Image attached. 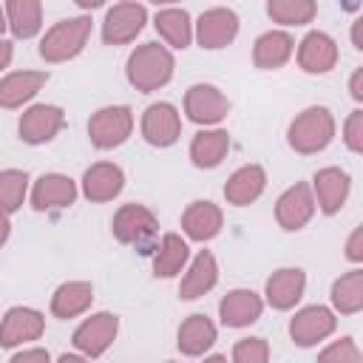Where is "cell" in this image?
<instances>
[{
	"label": "cell",
	"mask_w": 363,
	"mask_h": 363,
	"mask_svg": "<svg viewBox=\"0 0 363 363\" xmlns=\"http://www.w3.org/2000/svg\"><path fill=\"white\" fill-rule=\"evenodd\" d=\"M173 71H176L173 51L167 45H159V43H142V45H136L130 51L128 62H125L128 82L136 91H142V94H150V91L164 88L173 79Z\"/></svg>",
	"instance_id": "cell-1"
},
{
	"label": "cell",
	"mask_w": 363,
	"mask_h": 363,
	"mask_svg": "<svg viewBox=\"0 0 363 363\" xmlns=\"http://www.w3.org/2000/svg\"><path fill=\"white\" fill-rule=\"evenodd\" d=\"M332 139H335V116L326 105L303 108L286 128V142L301 156H312V153L326 150Z\"/></svg>",
	"instance_id": "cell-2"
},
{
	"label": "cell",
	"mask_w": 363,
	"mask_h": 363,
	"mask_svg": "<svg viewBox=\"0 0 363 363\" xmlns=\"http://www.w3.org/2000/svg\"><path fill=\"white\" fill-rule=\"evenodd\" d=\"M91 37V17H68L54 23L43 40H40V57L45 62H68L77 54H82L85 43Z\"/></svg>",
	"instance_id": "cell-3"
},
{
	"label": "cell",
	"mask_w": 363,
	"mask_h": 363,
	"mask_svg": "<svg viewBox=\"0 0 363 363\" xmlns=\"http://www.w3.org/2000/svg\"><path fill=\"white\" fill-rule=\"evenodd\" d=\"M111 230H113V238L119 244H128V247H139L142 252H147L150 241L156 238L159 233V218L150 207L145 204H122L116 213H113V221H111Z\"/></svg>",
	"instance_id": "cell-4"
},
{
	"label": "cell",
	"mask_w": 363,
	"mask_h": 363,
	"mask_svg": "<svg viewBox=\"0 0 363 363\" xmlns=\"http://www.w3.org/2000/svg\"><path fill=\"white\" fill-rule=\"evenodd\" d=\"M133 133V111L128 105H105L88 119V139L99 150H113Z\"/></svg>",
	"instance_id": "cell-5"
},
{
	"label": "cell",
	"mask_w": 363,
	"mask_h": 363,
	"mask_svg": "<svg viewBox=\"0 0 363 363\" xmlns=\"http://www.w3.org/2000/svg\"><path fill=\"white\" fill-rule=\"evenodd\" d=\"M147 23V9L136 0H122L113 3L102 20V40L108 45H125L133 43L136 34L145 28Z\"/></svg>",
	"instance_id": "cell-6"
},
{
	"label": "cell",
	"mask_w": 363,
	"mask_h": 363,
	"mask_svg": "<svg viewBox=\"0 0 363 363\" xmlns=\"http://www.w3.org/2000/svg\"><path fill=\"white\" fill-rule=\"evenodd\" d=\"M184 113H187L190 122L210 128V125H218V122L227 119V113H230V99H227L216 85H210V82H196V85H190L187 94H184Z\"/></svg>",
	"instance_id": "cell-7"
},
{
	"label": "cell",
	"mask_w": 363,
	"mask_h": 363,
	"mask_svg": "<svg viewBox=\"0 0 363 363\" xmlns=\"http://www.w3.org/2000/svg\"><path fill=\"white\" fill-rule=\"evenodd\" d=\"M193 37L201 48L207 51H218L224 45H230L238 37V14L233 9L216 6L207 9L196 23H193Z\"/></svg>",
	"instance_id": "cell-8"
},
{
	"label": "cell",
	"mask_w": 363,
	"mask_h": 363,
	"mask_svg": "<svg viewBox=\"0 0 363 363\" xmlns=\"http://www.w3.org/2000/svg\"><path fill=\"white\" fill-rule=\"evenodd\" d=\"M312 216H315V196L306 182H295L275 201V221L286 233L303 230L312 221Z\"/></svg>",
	"instance_id": "cell-9"
},
{
	"label": "cell",
	"mask_w": 363,
	"mask_h": 363,
	"mask_svg": "<svg viewBox=\"0 0 363 363\" xmlns=\"http://www.w3.org/2000/svg\"><path fill=\"white\" fill-rule=\"evenodd\" d=\"M116 332H119V318L113 312H96L74 329L71 340L77 352H82L85 357H102L116 340Z\"/></svg>",
	"instance_id": "cell-10"
},
{
	"label": "cell",
	"mask_w": 363,
	"mask_h": 363,
	"mask_svg": "<svg viewBox=\"0 0 363 363\" xmlns=\"http://www.w3.org/2000/svg\"><path fill=\"white\" fill-rule=\"evenodd\" d=\"M335 326H337L335 312L329 306L315 303V306H303V309H298L292 315V320H289V337H292L295 346L309 349V346L326 340L335 332Z\"/></svg>",
	"instance_id": "cell-11"
},
{
	"label": "cell",
	"mask_w": 363,
	"mask_h": 363,
	"mask_svg": "<svg viewBox=\"0 0 363 363\" xmlns=\"http://www.w3.org/2000/svg\"><path fill=\"white\" fill-rule=\"evenodd\" d=\"M62 125H65V111L60 105L40 102V105H31L23 111L17 130L26 145H45L62 130Z\"/></svg>",
	"instance_id": "cell-12"
},
{
	"label": "cell",
	"mask_w": 363,
	"mask_h": 363,
	"mask_svg": "<svg viewBox=\"0 0 363 363\" xmlns=\"http://www.w3.org/2000/svg\"><path fill=\"white\" fill-rule=\"evenodd\" d=\"M45 332L43 312L31 306H11L0 320V349H17L34 343Z\"/></svg>",
	"instance_id": "cell-13"
},
{
	"label": "cell",
	"mask_w": 363,
	"mask_h": 363,
	"mask_svg": "<svg viewBox=\"0 0 363 363\" xmlns=\"http://www.w3.org/2000/svg\"><path fill=\"white\" fill-rule=\"evenodd\" d=\"M142 136L153 147H170L182 136V116L170 102H153L142 113Z\"/></svg>",
	"instance_id": "cell-14"
},
{
	"label": "cell",
	"mask_w": 363,
	"mask_h": 363,
	"mask_svg": "<svg viewBox=\"0 0 363 363\" xmlns=\"http://www.w3.org/2000/svg\"><path fill=\"white\" fill-rule=\"evenodd\" d=\"M309 187H312V196H315V207H320L323 216H335V213H340V207L349 199L352 179L340 167H320L312 176Z\"/></svg>",
	"instance_id": "cell-15"
},
{
	"label": "cell",
	"mask_w": 363,
	"mask_h": 363,
	"mask_svg": "<svg viewBox=\"0 0 363 363\" xmlns=\"http://www.w3.org/2000/svg\"><path fill=\"white\" fill-rule=\"evenodd\" d=\"M77 201V182L65 173H43L31 187V207L37 213L65 210Z\"/></svg>",
	"instance_id": "cell-16"
},
{
	"label": "cell",
	"mask_w": 363,
	"mask_h": 363,
	"mask_svg": "<svg viewBox=\"0 0 363 363\" xmlns=\"http://www.w3.org/2000/svg\"><path fill=\"white\" fill-rule=\"evenodd\" d=\"M303 289H306V272L301 267H281V269H275L267 278V284H264V301L272 309L286 312V309H292L303 298Z\"/></svg>",
	"instance_id": "cell-17"
},
{
	"label": "cell",
	"mask_w": 363,
	"mask_h": 363,
	"mask_svg": "<svg viewBox=\"0 0 363 363\" xmlns=\"http://www.w3.org/2000/svg\"><path fill=\"white\" fill-rule=\"evenodd\" d=\"M298 65L306 74H329L337 65V43L326 31H309L298 43Z\"/></svg>",
	"instance_id": "cell-18"
},
{
	"label": "cell",
	"mask_w": 363,
	"mask_h": 363,
	"mask_svg": "<svg viewBox=\"0 0 363 363\" xmlns=\"http://www.w3.org/2000/svg\"><path fill=\"white\" fill-rule=\"evenodd\" d=\"M125 187V173L113 162H96L82 173V196L88 201H113Z\"/></svg>",
	"instance_id": "cell-19"
},
{
	"label": "cell",
	"mask_w": 363,
	"mask_h": 363,
	"mask_svg": "<svg viewBox=\"0 0 363 363\" xmlns=\"http://www.w3.org/2000/svg\"><path fill=\"white\" fill-rule=\"evenodd\" d=\"M224 227V213L218 204L199 199L190 201L187 210L182 213V230L190 241H213Z\"/></svg>",
	"instance_id": "cell-20"
},
{
	"label": "cell",
	"mask_w": 363,
	"mask_h": 363,
	"mask_svg": "<svg viewBox=\"0 0 363 363\" xmlns=\"http://www.w3.org/2000/svg\"><path fill=\"white\" fill-rule=\"evenodd\" d=\"M264 312V298L252 289H230L221 303H218V315L221 323L230 329H244L250 323H255Z\"/></svg>",
	"instance_id": "cell-21"
},
{
	"label": "cell",
	"mask_w": 363,
	"mask_h": 363,
	"mask_svg": "<svg viewBox=\"0 0 363 363\" xmlns=\"http://www.w3.org/2000/svg\"><path fill=\"white\" fill-rule=\"evenodd\" d=\"M48 82V74L45 71H11L0 79V108L6 111H14V108H23L26 102H31L43 85Z\"/></svg>",
	"instance_id": "cell-22"
},
{
	"label": "cell",
	"mask_w": 363,
	"mask_h": 363,
	"mask_svg": "<svg viewBox=\"0 0 363 363\" xmlns=\"http://www.w3.org/2000/svg\"><path fill=\"white\" fill-rule=\"evenodd\" d=\"M218 284V264L210 250H199V255L190 261L182 284H179V298L182 301H196L207 295Z\"/></svg>",
	"instance_id": "cell-23"
},
{
	"label": "cell",
	"mask_w": 363,
	"mask_h": 363,
	"mask_svg": "<svg viewBox=\"0 0 363 363\" xmlns=\"http://www.w3.org/2000/svg\"><path fill=\"white\" fill-rule=\"evenodd\" d=\"M267 187V170L261 164H241L224 184V199L233 207L252 204Z\"/></svg>",
	"instance_id": "cell-24"
},
{
	"label": "cell",
	"mask_w": 363,
	"mask_h": 363,
	"mask_svg": "<svg viewBox=\"0 0 363 363\" xmlns=\"http://www.w3.org/2000/svg\"><path fill=\"white\" fill-rule=\"evenodd\" d=\"M227 153H230V133L221 128H204L190 142V162L199 170L218 167L227 159Z\"/></svg>",
	"instance_id": "cell-25"
},
{
	"label": "cell",
	"mask_w": 363,
	"mask_h": 363,
	"mask_svg": "<svg viewBox=\"0 0 363 363\" xmlns=\"http://www.w3.org/2000/svg\"><path fill=\"white\" fill-rule=\"evenodd\" d=\"M292 51H295V40L286 31L272 28V31H264L252 43V62L261 71H275V68H281V65L289 62Z\"/></svg>",
	"instance_id": "cell-26"
},
{
	"label": "cell",
	"mask_w": 363,
	"mask_h": 363,
	"mask_svg": "<svg viewBox=\"0 0 363 363\" xmlns=\"http://www.w3.org/2000/svg\"><path fill=\"white\" fill-rule=\"evenodd\" d=\"M213 343H216V323L207 315L196 312V315H190V318L182 320L179 335H176V346H179L182 354H187V357L207 354V349Z\"/></svg>",
	"instance_id": "cell-27"
},
{
	"label": "cell",
	"mask_w": 363,
	"mask_h": 363,
	"mask_svg": "<svg viewBox=\"0 0 363 363\" xmlns=\"http://www.w3.org/2000/svg\"><path fill=\"white\" fill-rule=\"evenodd\" d=\"M91 301H94V286L88 281H65L51 295V315L60 320H71L88 312Z\"/></svg>",
	"instance_id": "cell-28"
},
{
	"label": "cell",
	"mask_w": 363,
	"mask_h": 363,
	"mask_svg": "<svg viewBox=\"0 0 363 363\" xmlns=\"http://www.w3.org/2000/svg\"><path fill=\"white\" fill-rule=\"evenodd\" d=\"M6 23L17 40H31L43 28V3L40 0H6Z\"/></svg>",
	"instance_id": "cell-29"
},
{
	"label": "cell",
	"mask_w": 363,
	"mask_h": 363,
	"mask_svg": "<svg viewBox=\"0 0 363 363\" xmlns=\"http://www.w3.org/2000/svg\"><path fill=\"white\" fill-rule=\"evenodd\" d=\"M190 258V247L179 233H164L156 252H153V275L156 278H173L182 272V267Z\"/></svg>",
	"instance_id": "cell-30"
},
{
	"label": "cell",
	"mask_w": 363,
	"mask_h": 363,
	"mask_svg": "<svg viewBox=\"0 0 363 363\" xmlns=\"http://www.w3.org/2000/svg\"><path fill=\"white\" fill-rule=\"evenodd\" d=\"M153 26H156L159 37L173 48H187L193 43V20H190V14L184 9H176V6L162 9L156 14Z\"/></svg>",
	"instance_id": "cell-31"
},
{
	"label": "cell",
	"mask_w": 363,
	"mask_h": 363,
	"mask_svg": "<svg viewBox=\"0 0 363 363\" xmlns=\"http://www.w3.org/2000/svg\"><path fill=\"white\" fill-rule=\"evenodd\" d=\"M332 306L340 315H357L363 309V269H349L332 284Z\"/></svg>",
	"instance_id": "cell-32"
},
{
	"label": "cell",
	"mask_w": 363,
	"mask_h": 363,
	"mask_svg": "<svg viewBox=\"0 0 363 363\" xmlns=\"http://www.w3.org/2000/svg\"><path fill=\"white\" fill-rule=\"evenodd\" d=\"M267 14L281 26H306L318 14L315 0H267Z\"/></svg>",
	"instance_id": "cell-33"
},
{
	"label": "cell",
	"mask_w": 363,
	"mask_h": 363,
	"mask_svg": "<svg viewBox=\"0 0 363 363\" xmlns=\"http://www.w3.org/2000/svg\"><path fill=\"white\" fill-rule=\"evenodd\" d=\"M28 193V173L26 170H0V213H17Z\"/></svg>",
	"instance_id": "cell-34"
},
{
	"label": "cell",
	"mask_w": 363,
	"mask_h": 363,
	"mask_svg": "<svg viewBox=\"0 0 363 363\" xmlns=\"http://www.w3.org/2000/svg\"><path fill=\"white\" fill-rule=\"evenodd\" d=\"M269 343L264 337H241L233 346V360L235 363H267L269 360Z\"/></svg>",
	"instance_id": "cell-35"
},
{
	"label": "cell",
	"mask_w": 363,
	"mask_h": 363,
	"mask_svg": "<svg viewBox=\"0 0 363 363\" xmlns=\"http://www.w3.org/2000/svg\"><path fill=\"white\" fill-rule=\"evenodd\" d=\"M318 360H320V363H360L363 354H360V349L354 346L352 337H340V340H335L332 346H326V349L318 354Z\"/></svg>",
	"instance_id": "cell-36"
},
{
	"label": "cell",
	"mask_w": 363,
	"mask_h": 363,
	"mask_svg": "<svg viewBox=\"0 0 363 363\" xmlns=\"http://www.w3.org/2000/svg\"><path fill=\"white\" fill-rule=\"evenodd\" d=\"M343 142L352 153H363V111H352L343 122Z\"/></svg>",
	"instance_id": "cell-37"
},
{
	"label": "cell",
	"mask_w": 363,
	"mask_h": 363,
	"mask_svg": "<svg viewBox=\"0 0 363 363\" xmlns=\"http://www.w3.org/2000/svg\"><path fill=\"white\" fill-rule=\"evenodd\" d=\"M346 258L354 261V264L363 261V227H354L352 230V235L346 241Z\"/></svg>",
	"instance_id": "cell-38"
},
{
	"label": "cell",
	"mask_w": 363,
	"mask_h": 363,
	"mask_svg": "<svg viewBox=\"0 0 363 363\" xmlns=\"http://www.w3.org/2000/svg\"><path fill=\"white\" fill-rule=\"evenodd\" d=\"M48 349H20L11 354V363H48Z\"/></svg>",
	"instance_id": "cell-39"
},
{
	"label": "cell",
	"mask_w": 363,
	"mask_h": 363,
	"mask_svg": "<svg viewBox=\"0 0 363 363\" xmlns=\"http://www.w3.org/2000/svg\"><path fill=\"white\" fill-rule=\"evenodd\" d=\"M349 94L354 102H363V68H354V74L349 79Z\"/></svg>",
	"instance_id": "cell-40"
},
{
	"label": "cell",
	"mask_w": 363,
	"mask_h": 363,
	"mask_svg": "<svg viewBox=\"0 0 363 363\" xmlns=\"http://www.w3.org/2000/svg\"><path fill=\"white\" fill-rule=\"evenodd\" d=\"M11 57H14V45H11L9 40H3V37H0V71H3V68H9Z\"/></svg>",
	"instance_id": "cell-41"
},
{
	"label": "cell",
	"mask_w": 363,
	"mask_h": 363,
	"mask_svg": "<svg viewBox=\"0 0 363 363\" xmlns=\"http://www.w3.org/2000/svg\"><path fill=\"white\" fill-rule=\"evenodd\" d=\"M11 235V221H9V213H0V247L9 241Z\"/></svg>",
	"instance_id": "cell-42"
},
{
	"label": "cell",
	"mask_w": 363,
	"mask_h": 363,
	"mask_svg": "<svg viewBox=\"0 0 363 363\" xmlns=\"http://www.w3.org/2000/svg\"><path fill=\"white\" fill-rule=\"evenodd\" d=\"M360 26H363V20H354V26H352V43H354V48H357V51L363 48V40H360Z\"/></svg>",
	"instance_id": "cell-43"
},
{
	"label": "cell",
	"mask_w": 363,
	"mask_h": 363,
	"mask_svg": "<svg viewBox=\"0 0 363 363\" xmlns=\"http://www.w3.org/2000/svg\"><path fill=\"white\" fill-rule=\"evenodd\" d=\"M74 3H77L79 9H85V11H91V9H99L105 0H74Z\"/></svg>",
	"instance_id": "cell-44"
},
{
	"label": "cell",
	"mask_w": 363,
	"mask_h": 363,
	"mask_svg": "<svg viewBox=\"0 0 363 363\" xmlns=\"http://www.w3.org/2000/svg\"><path fill=\"white\" fill-rule=\"evenodd\" d=\"M6 28H9V23H6V11H3V9H0V34H3V31H6Z\"/></svg>",
	"instance_id": "cell-45"
},
{
	"label": "cell",
	"mask_w": 363,
	"mask_h": 363,
	"mask_svg": "<svg viewBox=\"0 0 363 363\" xmlns=\"http://www.w3.org/2000/svg\"><path fill=\"white\" fill-rule=\"evenodd\" d=\"M150 3H156V6H173V3H179V0H150Z\"/></svg>",
	"instance_id": "cell-46"
}]
</instances>
